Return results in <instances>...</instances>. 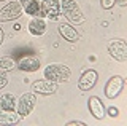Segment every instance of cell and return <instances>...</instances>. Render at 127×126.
I'll use <instances>...</instances> for the list:
<instances>
[{"instance_id": "ac0fdd59", "label": "cell", "mask_w": 127, "mask_h": 126, "mask_svg": "<svg viewBox=\"0 0 127 126\" xmlns=\"http://www.w3.org/2000/svg\"><path fill=\"white\" fill-rule=\"evenodd\" d=\"M100 3H102V8H105V10H110L111 6L116 3V0H100Z\"/></svg>"}, {"instance_id": "30bf717a", "label": "cell", "mask_w": 127, "mask_h": 126, "mask_svg": "<svg viewBox=\"0 0 127 126\" xmlns=\"http://www.w3.org/2000/svg\"><path fill=\"white\" fill-rule=\"evenodd\" d=\"M32 89L33 93H38V94H45V96H49V94H54L57 91V86H56L54 81H49V80H38L32 85Z\"/></svg>"}, {"instance_id": "cb8c5ba5", "label": "cell", "mask_w": 127, "mask_h": 126, "mask_svg": "<svg viewBox=\"0 0 127 126\" xmlns=\"http://www.w3.org/2000/svg\"><path fill=\"white\" fill-rule=\"evenodd\" d=\"M0 2H2V0H0Z\"/></svg>"}, {"instance_id": "5b68a950", "label": "cell", "mask_w": 127, "mask_h": 126, "mask_svg": "<svg viewBox=\"0 0 127 126\" xmlns=\"http://www.w3.org/2000/svg\"><path fill=\"white\" fill-rule=\"evenodd\" d=\"M108 53L119 62L127 61V45L124 40H113L108 43Z\"/></svg>"}, {"instance_id": "2e32d148", "label": "cell", "mask_w": 127, "mask_h": 126, "mask_svg": "<svg viewBox=\"0 0 127 126\" xmlns=\"http://www.w3.org/2000/svg\"><path fill=\"white\" fill-rule=\"evenodd\" d=\"M16 107V99L13 94L6 93L0 96V109H5V110H14Z\"/></svg>"}, {"instance_id": "603a6c76", "label": "cell", "mask_w": 127, "mask_h": 126, "mask_svg": "<svg viewBox=\"0 0 127 126\" xmlns=\"http://www.w3.org/2000/svg\"><path fill=\"white\" fill-rule=\"evenodd\" d=\"M116 3L119 6H126L127 5V0H116Z\"/></svg>"}, {"instance_id": "ffe728a7", "label": "cell", "mask_w": 127, "mask_h": 126, "mask_svg": "<svg viewBox=\"0 0 127 126\" xmlns=\"http://www.w3.org/2000/svg\"><path fill=\"white\" fill-rule=\"evenodd\" d=\"M68 126H86V123H83V121H78V120H73V121H68L67 123Z\"/></svg>"}, {"instance_id": "7402d4cb", "label": "cell", "mask_w": 127, "mask_h": 126, "mask_svg": "<svg viewBox=\"0 0 127 126\" xmlns=\"http://www.w3.org/2000/svg\"><path fill=\"white\" fill-rule=\"evenodd\" d=\"M3 40H5V34H3L2 27H0V46H2V43H3Z\"/></svg>"}, {"instance_id": "3957f363", "label": "cell", "mask_w": 127, "mask_h": 126, "mask_svg": "<svg viewBox=\"0 0 127 126\" xmlns=\"http://www.w3.org/2000/svg\"><path fill=\"white\" fill-rule=\"evenodd\" d=\"M35 102H37V97H35L33 93H24L18 101H16V110L21 117H27L29 113L33 110Z\"/></svg>"}, {"instance_id": "7a4b0ae2", "label": "cell", "mask_w": 127, "mask_h": 126, "mask_svg": "<svg viewBox=\"0 0 127 126\" xmlns=\"http://www.w3.org/2000/svg\"><path fill=\"white\" fill-rule=\"evenodd\" d=\"M45 78L54 83H64L70 78V69L64 64H49L45 69Z\"/></svg>"}, {"instance_id": "d6986e66", "label": "cell", "mask_w": 127, "mask_h": 126, "mask_svg": "<svg viewBox=\"0 0 127 126\" xmlns=\"http://www.w3.org/2000/svg\"><path fill=\"white\" fill-rule=\"evenodd\" d=\"M6 83H8L6 77L3 75V72H0V88H3V86H6Z\"/></svg>"}, {"instance_id": "e0dca14e", "label": "cell", "mask_w": 127, "mask_h": 126, "mask_svg": "<svg viewBox=\"0 0 127 126\" xmlns=\"http://www.w3.org/2000/svg\"><path fill=\"white\" fill-rule=\"evenodd\" d=\"M14 59L10 56H2L0 58V72H10L14 67Z\"/></svg>"}, {"instance_id": "5bb4252c", "label": "cell", "mask_w": 127, "mask_h": 126, "mask_svg": "<svg viewBox=\"0 0 127 126\" xmlns=\"http://www.w3.org/2000/svg\"><path fill=\"white\" fill-rule=\"evenodd\" d=\"M29 32L32 35H35V37H40V35H43L45 34V30H46V22L43 21L41 18H32L30 21H29Z\"/></svg>"}, {"instance_id": "7c38bea8", "label": "cell", "mask_w": 127, "mask_h": 126, "mask_svg": "<svg viewBox=\"0 0 127 126\" xmlns=\"http://www.w3.org/2000/svg\"><path fill=\"white\" fill-rule=\"evenodd\" d=\"M40 59L37 56H24L21 61L18 62V67L24 70V72H37L40 69Z\"/></svg>"}, {"instance_id": "ba28073f", "label": "cell", "mask_w": 127, "mask_h": 126, "mask_svg": "<svg viewBox=\"0 0 127 126\" xmlns=\"http://www.w3.org/2000/svg\"><path fill=\"white\" fill-rule=\"evenodd\" d=\"M19 3H21L22 10L26 11L27 14H30V16H33V18L45 16L43 8H41V2H40V0H19Z\"/></svg>"}, {"instance_id": "8992f818", "label": "cell", "mask_w": 127, "mask_h": 126, "mask_svg": "<svg viewBox=\"0 0 127 126\" xmlns=\"http://www.w3.org/2000/svg\"><path fill=\"white\" fill-rule=\"evenodd\" d=\"M122 88H124V78L121 75H114V77H111L105 85V96L108 97V99H114V97L119 96V93L122 91Z\"/></svg>"}, {"instance_id": "277c9868", "label": "cell", "mask_w": 127, "mask_h": 126, "mask_svg": "<svg viewBox=\"0 0 127 126\" xmlns=\"http://www.w3.org/2000/svg\"><path fill=\"white\" fill-rule=\"evenodd\" d=\"M22 6L19 3V0H13L10 2L8 5H5L2 10H0V21L5 22V21H13V19H18L22 14Z\"/></svg>"}, {"instance_id": "8fae6325", "label": "cell", "mask_w": 127, "mask_h": 126, "mask_svg": "<svg viewBox=\"0 0 127 126\" xmlns=\"http://www.w3.org/2000/svg\"><path fill=\"white\" fill-rule=\"evenodd\" d=\"M87 107H89V112L91 115L94 118H97V120H102L103 117H105V107H103L102 101L98 99V97H89V101H87Z\"/></svg>"}, {"instance_id": "9c48e42d", "label": "cell", "mask_w": 127, "mask_h": 126, "mask_svg": "<svg viewBox=\"0 0 127 126\" xmlns=\"http://www.w3.org/2000/svg\"><path fill=\"white\" fill-rule=\"evenodd\" d=\"M41 8L45 16L49 19H56L61 16V2L59 0H41Z\"/></svg>"}, {"instance_id": "44dd1931", "label": "cell", "mask_w": 127, "mask_h": 126, "mask_svg": "<svg viewBox=\"0 0 127 126\" xmlns=\"http://www.w3.org/2000/svg\"><path fill=\"white\" fill-rule=\"evenodd\" d=\"M108 113H110V117H118V109H114V107H110L108 109Z\"/></svg>"}, {"instance_id": "4fadbf2b", "label": "cell", "mask_w": 127, "mask_h": 126, "mask_svg": "<svg viewBox=\"0 0 127 126\" xmlns=\"http://www.w3.org/2000/svg\"><path fill=\"white\" fill-rule=\"evenodd\" d=\"M59 34L62 35L64 38H65L67 42H76L79 40V34L76 32V29H75L73 26H70V24H59Z\"/></svg>"}, {"instance_id": "9a60e30c", "label": "cell", "mask_w": 127, "mask_h": 126, "mask_svg": "<svg viewBox=\"0 0 127 126\" xmlns=\"http://www.w3.org/2000/svg\"><path fill=\"white\" fill-rule=\"evenodd\" d=\"M21 115L14 110H5L0 109V125H18Z\"/></svg>"}, {"instance_id": "6da1fadb", "label": "cell", "mask_w": 127, "mask_h": 126, "mask_svg": "<svg viewBox=\"0 0 127 126\" xmlns=\"http://www.w3.org/2000/svg\"><path fill=\"white\" fill-rule=\"evenodd\" d=\"M61 13L73 24H83L86 21L84 14L81 13V8L75 0H62L61 3Z\"/></svg>"}, {"instance_id": "52a82bcc", "label": "cell", "mask_w": 127, "mask_h": 126, "mask_svg": "<svg viewBox=\"0 0 127 126\" xmlns=\"http://www.w3.org/2000/svg\"><path fill=\"white\" fill-rule=\"evenodd\" d=\"M97 80H98V73L95 72V70L89 69V70H86V72H83V75L79 77L78 88L81 89V91H89V89H92L95 86Z\"/></svg>"}]
</instances>
